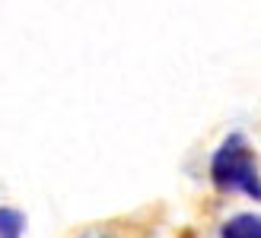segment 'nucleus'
I'll use <instances>...</instances> for the list:
<instances>
[{
    "label": "nucleus",
    "instance_id": "nucleus-1",
    "mask_svg": "<svg viewBox=\"0 0 261 238\" xmlns=\"http://www.w3.org/2000/svg\"><path fill=\"white\" fill-rule=\"evenodd\" d=\"M211 181L220 191H242L252 200L261 197L258 165H255L249 140L242 134H229L220 143V150L214 153V162H211Z\"/></svg>",
    "mask_w": 261,
    "mask_h": 238
},
{
    "label": "nucleus",
    "instance_id": "nucleus-2",
    "mask_svg": "<svg viewBox=\"0 0 261 238\" xmlns=\"http://www.w3.org/2000/svg\"><path fill=\"white\" fill-rule=\"evenodd\" d=\"M220 238H261L258 213H239L220 226Z\"/></svg>",
    "mask_w": 261,
    "mask_h": 238
},
{
    "label": "nucleus",
    "instance_id": "nucleus-3",
    "mask_svg": "<svg viewBox=\"0 0 261 238\" xmlns=\"http://www.w3.org/2000/svg\"><path fill=\"white\" fill-rule=\"evenodd\" d=\"M25 216L13 206H0V238H22Z\"/></svg>",
    "mask_w": 261,
    "mask_h": 238
}]
</instances>
